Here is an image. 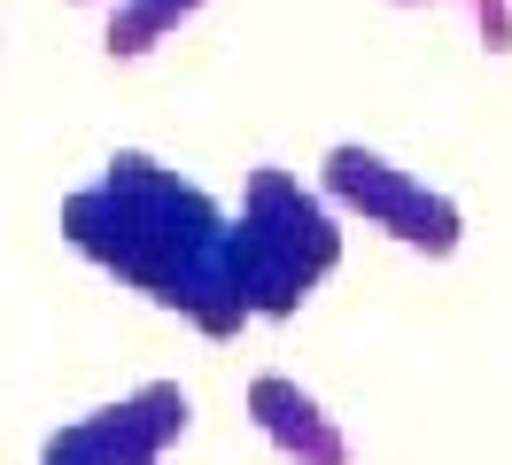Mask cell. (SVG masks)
Listing matches in <instances>:
<instances>
[{"label": "cell", "instance_id": "277c9868", "mask_svg": "<svg viewBox=\"0 0 512 465\" xmlns=\"http://www.w3.org/2000/svg\"><path fill=\"white\" fill-rule=\"evenodd\" d=\"M187 427H194L187 388L179 380H140L132 396L94 403L70 427H55L39 465H163V450L187 442Z\"/></svg>", "mask_w": 512, "mask_h": 465}, {"label": "cell", "instance_id": "ba28073f", "mask_svg": "<svg viewBox=\"0 0 512 465\" xmlns=\"http://www.w3.org/2000/svg\"><path fill=\"white\" fill-rule=\"evenodd\" d=\"M388 8H443V0H388Z\"/></svg>", "mask_w": 512, "mask_h": 465}, {"label": "cell", "instance_id": "7a4b0ae2", "mask_svg": "<svg viewBox=\"0 0 512 465\" xmlns=\"http://www.w3.org/2000/svg\"><path fill=\"white\" fill-rule=\"evenodd\" d=\"M342 264V210L280 163H256L233 210V279L256 326H280Z\"/></svg>", "mask_w": 512, "mask_h": 465}, {"label": "cell", "instance_id": "3957f363", "mask_svg": "<svg viewBox=\"0 0 512 465\" xmlns=\"http://www.w3.org/2000/svg\"><path fill=\"white\" fill-rule=\"evenodd\" d=\"M319 194L342 217L373 225L381 241L412 248L427 264H450V256L466 248V210L450 202L443 186H427L419 171H404L396 155L365 148V140H334V148L319 155Z\"/></svg>", "mask_w": 512, "mask_h": 465}, {"label": "cell", "instance_id": "6da1fadb", "mask_svg": "<svg viewBox=\"0 0 512 465\" xmlns=\"http://www.w3.org/2000/svg\"><path fill=\"white\" fill-rule=\"evenodd\" d=\"M63 241L117 287L187 318L194 334L233 341L241 326H256L233 279V210L148 148H117L94 186L70 194Z\"/></svg>", "mask_w": 512, "mask_h": 465}, {"label": "cell", "instance_id": "8992f818", "mask_svg": "<svg viewBox=\"0 0 512 465\" xmlns=\"http://www.w3.org/2000/svg\"><path fill=\"white\" fill-rule=\"evenodd\" d=\"M210 0H117L109 16H101V55L109 62H140V55H156L163 39L179 24H194Z\"/></svg>", "mask_w": 512, "mask_h": 465}, {"label": "cell", "instance_id": "9c48e42d", "mask_svg": "<svg viewBox=\"0 0 512 465\" xmlns=\"http://www.w3.org/2000/svg\"><path fill=\"white\" fill-rule=\"evenodd\" d=\"M78 8H117V0H78Z\"/></svg>", "mask_w": 512, "mask_h": 465}, {"label": "cell", "instance_id": "52a82bcc", "mask_svg": "<svg viewBox=\"0 0 512 465\" xmlns=\"http://www.w3.org/2000/svg\"><path fill=\"white\" fill-rule=\"evenodd\" d=\"M474 8V31L489 55H512V0H466Z\"/></svg>", "mask_w": 512, "mask_h": 465}, {"label": "cell", "instance_id": "5b68a950", "mask_svg": "<svg viewBox=\"0 0 512 465\" xmlns=\"http://www.w3.org/2000/svg\"><path fill=\"white\" fill-rule=\"evenodd\" d=\"M241 403H249L256 434L272 442V458H280V465H350V434H342V419H334L295 372H256Z\"/></svg>", "mask_w": 512, "mask_h": 465}]
</instances>
